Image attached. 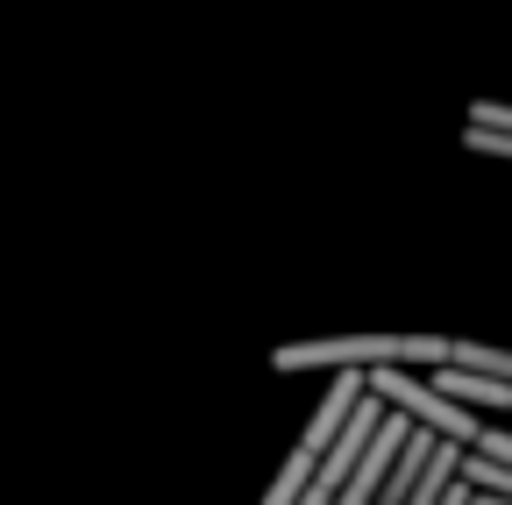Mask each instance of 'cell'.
Masks as SVG:
<instances>
[{
	"instance_id": "7a4b0ae2",
	"label": "cell",
	"mask_w": 512,
	"mask_h": 505,
	"mask_svg": "<svg viewBox=\"0 0 512 505\" xmlns=\"http://www.w3.org/2000/svg\"><path fill=\"white\" fill-rule=\"evenodd\" d=\"M363 385L392 406V413H406V420H420V427H434V434H448V441H477V413L470 406H456L448 392H434V385H413V363H377V370H363Z\"/></svg>"
},
{
	"instance_id": "277c9868",
	"label": "cell",
	"mask_w": 512,
	"mask_h": 505,
	"mask_svg": "<svg viewBox=\"0 0 512 505\" xmlns=\"http://www.w3.org/2000/svg\"><path fill=\"white\" fill-rule=\"evenodd\" d=\"M470 449H477V456H491V463H512V434H505V427H477Z\"/></svg>"
},
{
	"instance_id": "3957f363",
	"label": "cell",
	"mask_w": 512,
	"mask_h": 505,
	"mask_svg": "<svg viewBox=\"0 0 512 505\" xmlns=\"http://www.w3.org/2000/svg\"><path fill=\"white\" fill-rule=\"evenodd\" d=\"M384 420V399L363 385V399L349 406V420L335 427V441H328V449H320V463H313V477L299 484V498L292 505H328L335 491H342V477L356 470V456H363V441H370V427Z\"/></svg>"
},
{
	"instance_id": "6da1fadb",
	"label": "cell",
	"mask_w": 512,
	"mask_h": 505,
	"mask_svg": "<svg viewBox=\"0 0 512 505\" xmlns=\"http://www.w3.org/2000/svg\"><path fill=\"white\" fill-rule=\"evenodd\" d=\"M448 356V335H320V342H285L271 370H377V363H413L434 370Z\"/></svg>"
}]
</instances>
